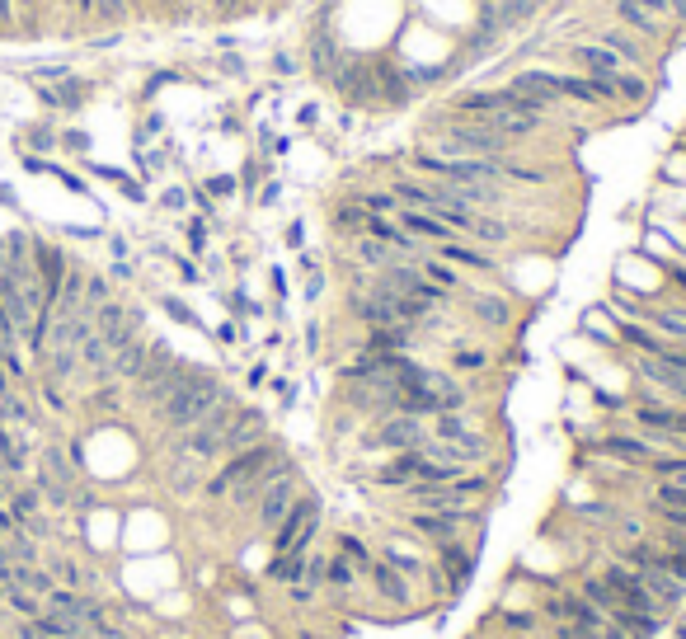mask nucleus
Returning a JSON list of instances; mask_svg holds the SVG:
<instances>
[{
    "label": "nucleus",
    "mask_w": 686,
    "mask_h": 639,
    "mask_svg": "<svg viewBox=\"0 0 686 639\" xmlns=\"http://www.w3.org/2000/svg\"><path fill=\"white\" fill-rule=\"evenodd\" d=\"M466 240H475L484 250H508L517 240V221L503 217V212H475V226H470Z\"/></svg>",
    "instance_id": "obj_22"
},
{
    "label": "nucleus",
    "mask_w": 686,
    "mask_h": 639,
    "mask_svg": "<svg viewBox=\"0 0 686 639\" xmlns=\"http://www.w3.org/2000/svg\"><path fill=\"white\" fill-rule=\"evenodd\" d=\"M217 339L231 348L235 339H245V325H235V320H226V325H217Z\"/></svg>",
    "instance_id": "obj_49"
},
{
    "label": "nucleus",
    "mask_w": 686,
    "mask_h": 639,
    "mask_svg": "<svg viewBox=\"0 0 686 639\" xmlns=\"http://www.w3.org/2000/svg\"><path fill=\"white\" fill-rule=\"evenodd\" d=\"M179 273H184V282H198V268L188 264V259H179Z\"/></svg>",
    "instance_id": "obj_59"
},
{
    "label": "nucleus",
    "mask_w": 686,
    "mask_h": 639,
    "mask_svg": "<svg viewBox=\"0 0 686 639\" xmlns=\"http://www.w3.org/2000/svg\"><path fill=\"white\" fill-rule=\"evenodd\" d=\"M367 583L376 588V597L386 602V607L405 611V616H414V578H405L400 569H390V564L376 560L372 569H367Z\"/></svg>",
    "instance_id": "obj_14"
},
{
    "label": "nucleus",
    "mask_w": 686,
    "mask_h": 639,
    "mask_svg": "<svg viewBox=\"0 0 686 639\" xmlns=\"http://www.w3.org/2000/svg\"><path fill=\"white\" fill-rule=\"evenodd\" d=\"M5 19H15V0H0V24Z\"/></svg>",
    "instance_id": "obj_60"
},
{
    "label": "nucleus",
    "mask_w": 686,
    "mask_h": 639,
    "mask_svg": "<svg viewBox=\"0 0 686 639\" xmlns=\"http://www.w3.org/2000/svg\"><path fill=\"white\" fill-rule=\"evenodd\" d=\"M489 5H494V15H499L503 33H513V29H522V24H531V19L541 15L550 0H489Z\"/></svg>",
    "instance_id": "obj_30"
},
{
    "label": "nucleus",
    "mask_w": 686,
    "mask_h": 639,
    "mask_svg": "<svg viewBox=\"0 0 686 639\" xmlns=\"http://www.w3.org/2000/svg\"><path fill=\"white\" fill-rule=\"evenodd\" d=\"M419 273L433 282V287L452 292V297L466 287V273H461V268H452V264H442V259H433V254H423V259H419Z\"/></svg>",
    "instance_id": "obj_33"
},
{
    "label": "nucleus",
    "mask_w": 686,
    "mask_h": 639,
    "mask_svg": "<svg viewBox=\"0 0 686 639\" xmlns=\"http://www.w3.org/2000/svg\"><path fill=\"white\" fill-rule=\"evenodd\" d=\"M597 43L611 47L616 57H621L625 71H644L649 66V47L635 38V33H625V29H607V33H597Z\"/></svg>",
    "instance_id": "obj_26"
},
{
    "label": "nucleus",
    "mask_w": 686,
    "mask_h": 639,
    "mask_svg": "<svg viewBox=\"0 0 686 639\" xmlns=\"http://www.w3.org/2000/svg\"><path fill=\"white\" fill-rule=\"evenodd\" d=\"M226 306H231V315H240V320H250V315H264V306H254L245 292H226Z\"/></svg>",
    "instance_id": "obj_42"
},
{
    "label": "nucleus",
    "mask_w": 686,
    "mask_h": 639,
    "mask_svg": "<svg viewBox=\"0 0 686 639\" xmlns=\"http://www.w3.org/2000/svg\"><path fill=\"white\" fill-rule=\"evenodd\" d=\"M433 564H437V574L452 583V593H461L470 583V574H475V550H470L466 541H452V546L433 550Z\"/></svg>",
    "instance_id": "obj_19"
},
{
    "label": "nucleus",
    "mask_w": 686,
    "mask_h": 639,
    "mask_svg": "<svg viewBox=\"0 0 686 639\" xmlns=\"http://www.w3.org/2000/svg\"><path fill=\"white\" fill-rule=\"evenodd\" d=\"M264 437H268V414L264 409H254V405H240L235 409V419L226 423V433H221L217 452H221V461H226V456L245 452V447H259Z\"/></svg>",
    "instance_id": "obj_11"
},
{
    "label": "nucleus",
    "mask_w": 686,
    "mask_h": 639,
    "mask_svg": "<svg viewBox=\"0 0 686 639\" xmlns=\"http://www.w3.org/2000/svg\"><path fill=\"white\" fill-rule=\"evenodd\" d=\"M677 437H682V442H686V405L677 409Z\"/></svg>",
    "instance_id": "obj_61"
},
{
    "label": "nucleus",
    "mask_w": 686,
    "mask_h": 639,
    "mask_svg": "<svg viewBox=\"0 0 686 639\" xmlns=\"http://www.w3.org/2000/svg\"><path fill=\"white\" fill-rule=\"evenodd\" d=\"M165 315H174L179 325H198V315L188 311V306H184V301H179V297H165Z\"/></svg>",
    "instance_id": "obj_45"
},
{
    "label": "nucleus",
    "mask_w": 686,
    "mask_h": 639,
    "mask_svg": "<svg viewBox=\"0 0 686 639\" xmlns=\"http://www.w3.org/2000/svg\"><path fill=\"white\" fill-rule=\"evenodd\" d=\"M311 550H315V546H311ZM311 550H292V555H268L264 578H268V583H282V588L301 583V574H306V555H311Z\"/></svg>",
    "instance_id": "obj_31"
},
{
    "label": "nucleus",
    "mask_w": 686,
    "mask_h": 639,
    "mask_svg": "<svg viewBox=\"0 0 686 639\" xmlns=\"http://www.w3.org/2000/svg\"><path fill=\"white\" fill-rule=\"evenodd\" d=\"M320 343H325V329L311 320V325H306V353H320Z\"/></svg>",
    "instance_id": "obj_52"
},
{
    "label": "nucleus",
    "mask_w": 686,
    "mask_h": 639,
    "mask_svg": "<svg viewBox=\"0 0 686 639\" xmlns=\"http://www.w3.org/2000/svg\"><path fill=\"white\" fill-rule=\"evenodd\" d=\"M259 174H264V165H245V174H240V188H254V184H259Z\"/></svg>",
    "instance_id": "obj_57"
},
{
    "label": "nucleus",
    "mask_w": 686,
    "mask_h": 639,
    "mask_svg": "<svg viewBox=\"0 0 686 639\" xmlns=\"http://www.w3.org/2000/svg\"><path fill=\"white\" fill-rule=\"evenodd\" d=\"M640 254H649L658 268H668V264H677L686 250L677 245V240H672V235H663L658 226H649V231H644V240H640Z\"/></svg>",
    "instance_id": "obj_32"
},
{
    "label": "nucleus",
    "mask_w": 686,
    "mask_h": 639,
    "mask_svg": "<svg viewBox=\"0 0 686 639\" xmlns=\"http://www.w3.org/2000/svg\"><path fill=\"white\" fill-rule=\"evenodd\" d=\"M235 188H240V179H235V174H212V179L203 184V193H207V198H231Z\"/></svg>",
    "instance_id": "obj_41"
},
{
    "label": "nucleus",
    "mask_w": 686,
    "mask_h": 639,
    "mask_svg": "<svg viewBox=\"0 0 686 639\" xmlns=\"http://www.w3.org/2000/svg\"><path fill=\"white\" fill-rule=\"evenodd\" d=\"M353 583H358L353 560H343L339 550H334V555H329V564H325V593H353Z\"/></svg>",
    "instance_id": "obj_35"
},
{
    "label": "nucleus",
    "mask_w": 686,
    "mask_h": 639,
    "mask_svg": "<svg viewBox=\"0 0 686 639\" xmlns=\"http://www.w3.org/2000/svg\"><path fill=\"white\" fill-rule=\"evenodd\" d=\"M644 325L654 329V334H663L668 343H686V301H658V306H649V315H644Z\"/></svg>",
    "instance_id": "obj_24"
},
{
    "label": "nucleus",
    "mask_w": 686,
    "mask_h": 639,
    "mask_svg": "<svg viewBox=\"0 0 686 639\" xmlns=\"http://www.w3.org/2000/svg\"><path fill=\"white\" fill-rule=\"evenodd\" d=\"M207 240H212V235H207V221H203V217H193V221H188V250L203 254V250H207Z\"/></svg>",
    "instance_id": "obj_43"
},
{
    "label": "nucleus",
    "mask_w": 686,
    "mask_h": 639,
    "mask_svg": "<svg viewBox=\"0 0 686 639\" xmlns=\"http://www.w3.org/2000/svg\"><path fill=\"white\" fill-rule=\"evenodd\" d=\"M348 259L358 268H367V273H381V268L395 264L400 254L390 250V245H381V240H372V235H358V240H348Z\"/></svg>",
    "instance_id": "obj_28"
},
{
    "label": "nucleus",
    "mask_w": 686,
    "mask_h": 639,
    "mask_svg": "<svg viewBox=\"0 0 686 639\" xmlns=\"http://www.w3.org/2000/svg\"><path fill=\"white\" fill-rule=\"evenodd\" d=\"M268 376H273V372H268V362H254V367H250V376H245V386H250V390H259V386H268Z\"/></svg>",
    "instance_id": "obj_50"
},
{
    "label": "nucleus",
    "mask_w": 686,
    "mask_h": 639,
    "mask_svg": "<svg viewBox=\"0 0 686 639\" xmlns=\"http://www.w3.org/2000/svg\"><path fill=\"white\" fill-rule=\"evenodd\" d=\"M578 334L597 348H621V320L607 311V306H588L578 315Z\"/></svg>",
    "instance_id": "obj_23"
},
{
    "label": "nucleus",
    "mask_w": 686,
    "mask_h": 639,
    "mask_svg": "<svg viewBox=\"0 0 686 639\" xmlns=\"http://www.w3.org/2000/svg\"><path fill=\"white\" fill-rule=\"evenodd\" d=\"M15 5H38V0H15Z\"/></svg>",
    "instance_id": "obj_64"
},
{
    "label": "nucleus",
    "mask_w": 686,
    "mask_h": 639,
    "mask_svg": "<svg viewBox=\"0 0 686 639\" xmlns=\"http://www.w3.org/2000/svg\"><path fill=\"white\" fill-rule=\"evenodd\" d=\"M668 24H672L677 33L686 29V0H668Z\"/></svg>",
    "instance_id": "obj_48"
},
{
    "label": "nucleus",
    "mask_w": 686,
    "mask_h": 639,
    "mask_svg": "<svg viewBox=\"0 0 686 639\" xmlns=\"http://www.w3.org/2000/svg\"><path fill=\"white\" fill-rule=\"evenodd\" d=\"M315 536H320V499L315 494H301L287 517L273 527V555H292V550H311Z\"/></svg>",
    "instance_id": "obj_5"
},
{
    "label": "nucleus",
    "mask_w": 686,
    "mask_h": 639,
    "mask_svg": "<svg viewBox=\"0 0 686 639\" xmlns=\"http://www.w3.org/2000/svg\"><path fill=\"white\" fill-rule=\"evenodd\" d=\"M423 447H414V452H390L381 466H376L372 484L376 489H390V494H405L409 484H419L423 480Z\"/></svg>",
    "instance_id": "obj_13"
},
{
    "label": "nucleus",
    "mask_w": 686,
    "mask_h": 639,
    "mask_svg": "<svg viewBox=\"0 0 686 639\" xmlns=\"http://www.w3.org/2000/svg\"><path fill=\"white\" fill-rule=\"evenodd\" d=\"M654 99V85H649V76L644 71H621L616 76V109H644Z\"/></svg>",
    "instance_id": "obj_29"
},
{
    "label": "nucleus",
    "mask_w": 686,
    "mask_h": 639,
    "mask_svg": "<svg viewBox=\"0 0 686 639\" xmlns=\"http://www.w3.org/2000/svg\"><path fill=\"white\" fill-rule=\"evenodd\" d=\"M588 452L607 456V461H616V466H649V461L658 456V447L644 433H607V437H597Z\"/></svg>",
    "instance_id": "obj_12"
},
{
    "label": "nucleus",
    "mask_w": 686,
    "mask_h": 639,
    "mask_svg": "<svg viewBox=\"0 0 686 639\" xmlns=\"http://www.w3.org/2000/svg\"><path fill=\"white\" fill-rule=\"evenodd\" d=\"M353 198H358L372 217H395V212H400V198H395L390 188H362V193H353Z\"/></svg>",
    "instance_id": "obj_37"
},
{
    "label": "nucleus",
    "mask_w": 686,
    "mask_h": 639,
    "mask_svg": "<svg viewBox=\"0 0 686 639\" xmlns=\"http://www.w3.org/2000/svg\"><path fill=\"white\" fill-rule=\"evenodd\" d=\"M428 254L442 259V264L461 268L466 278H494L499 273V254L475 245V240H442V245H428Z\"/></svg>",
    "instance_id": "obj_8"
},
{
    "label": "nucleus",
    "mask_w": 686,
    "mask_h": 639,
    "mask_svg": "<svg viewBox=\"0 0 686 639\" xmlns=\"http://www.w3.org/2000/svg\"><path fill=\"white\" fill-rule=\"evenodd\" d=\"M287 602H292V607H311L315 593L306 588V583H292V588H287Z\"/></svg>",
    "instance_id": "obj_47"
},
{
    "label": "nucleus",
    "mask_w": 686,
    "mask_h": 639,
    "mask_svg": "<svg viewBox=\"0 0 686 639\" xmlns=\"http://www.w3.org/2000/svg\"><path fill=\"white\" fill-rule=\"evenodd\" d=\"M376 90H381V104L390 109H409L419 85L409 80V66L405 62H390V57H376Z\"/></svg>",
    "instance_id": "obj_15"
},
{
    "label": "nucleus",
    "mask_w": 686,
    "mask_h": 639,
    "mask_svg": "<svg viewBox=\"0 0 686 639\" xmlns=\"http://www.w3.org/2000/svg\"><path fill=\"white\" fill-rule=\"evenodd\" d=\"M489 367H494V353H489V348H475V343L452 339V348H447V372L452 376L470 381V376H484Z\"/></svg>",
    "instance_id": "obj_25"
},
{
    "label": "nucleus",
    "mask_w": 686,
    "mask_h": 639,
    "mask_svg": "<svg viewBox=\"0 0 686 639\" xmlns=\"http://www.w3.org/2000/svg\"><path fill=\"white\" fill-rule=\"evenodd\" d=\"M297 123H301V127H315V123H320V104H301Z\"/></svg>",
    "instance_id": "obj_55"
},
{
    "label": "nucleus",
    "mask_w": 686,
    "mask_h": 639,
    "mask_svg": "<svg viewBox=\"0 0 686 639\" xmlns=\"http://www.w3.org/2000/svg\"><path fill=\"white\" fill-rule=\"evenodd\" d=\"M466 527H484V513H423V508H409L405 513V531L414 541H423L428 550L466 541Z\"/></svg>",
    "instance_id": "obj_4"
},
{
    "label": "nucleus",
    "mask_w": 686,
    "mask_h": 639,
    "mask_svg": "<svg viewBox=\"0 0 686 639\" xmlns=\"http://www.w3.org/2000/svg\"><path fill=\"white\" fill-rule=\"evenodd\" d=\"M428 442V419H414V414H386V419H372V433H367V452H414Z\"/></svg>",
    "instance_id": "obj_6"
},
{
    "label": "nucleus",
    "mask_w": 686,
    "mask_h": 639,
    "mask_svg": "<svg viewBox=\"0 0 686 639\" xmlns=\"http://www.w3.org/2000/svg\"><path fill=\"white\" fill-rule=\"evenodd\" d=\"M221 10H240V0H217Z\"/></svg>",
    "instance_id": "obj_62"
},
{
    "label": "nucleus",
    "mask_w": 686,
    "mask_h": 639,
    "mask_svg": "<svg viewBox=\"0 0 686 639\" xmlns=\"http://www.w3.org/2000/svg\"><path fill=\"white\" fill-rule=\"evenodd\" d=\"M611 287H621V292H630V297L640 301H654L663 287H668V278H663V268L649 259V254H625L621 264H616V282Z\"/></svg>",
    "instance_id": "obj_9"
},
{
    "label": "nucleus",
    "mask_w": 686,
    "mask_h": 639,
    "mask_svg": "<svg viewBox=\"0 0 686 639\" xmlns=\"http://www.w3.org/2000/svg\"><path fill=\"white\" fill-rule=\"evenodd\" d=\"M282 456V442H273V437H264L259 447H245V452H235V456H226L212 475L203 480V499H226L235 484H245V480H254L264 466H273Z\"/></svg>",
    "instance_id": "obj_2"
},
{
    "label": "nucleus",
    "mask_w": 686,
    "mask_h": 639,
    "mask_svg": "<svg viewBox=\"0 0 686 639\" xmlns=\"http://www.w3.org/2000/svg\"><path fill=\"white\" fill-rule=\"evenodd\" d=\"M221 71H226V76H245V57H226Z\"/></svg>",
    "instance_id": "obj_58"
},
{
    "label": "nucleus",
    "mask_w": 686,
    "mask_h": 639,
    "mask_svg": "<svg viewBox=\"0 0 686 639\" xmlns=\"http://www.w3.org/2000/svg\"><path fill=\"white\" fill-rule=\"evenodd\" d=\"M301 71V62L292 57V52H273V76H282V80H292Z\"/></svg>",
    "instance_id": "obj_44"
},
{
    "label": "nucleus",
    "mask_w": 686,
    "mask_h": 639,
    "mask_svg": "<svg viewBox=\"0 0 686 639\" xmlns=\"http://www.w3.org/2000/svg\"><path fill=\"white\" fill-rule=\"evenodd\" d=\"M611 10H616V19H621L625 24V33H635V38H649V43H663V38H672V24L668 19H658L654 10H644L640 0H616V5H611Z\"/></svg>",
    "instance_id": "obj_17"
},
{
    "label": "nucleus",
    "mask_w": 686,
    "mask_h": 639,
    "mask_svg": "<svg viewBox=\"0 0 686 639\" xmlns=\"http://www.w3.org/2000/svg\"><path fill=\"white\" fill-rule=\"evenodd\" d=\"M287 245H292V250L306 245V221H292V226H287Z\"/></svg>",
    "instance_id": "obj_53"
},
{
    "label": "nucleus",
    "mask_w": 686,
    "mask_h": 639,
    "mask_svg": "<svg viewBox=\"0 0 686 639\" xmlns=\"http://www.w3.org/2000/svg\"><path fill=\"white\" fill-rule=\"evenodd\" d=\"M663 184L686 188V146H677V151L663 160Z\"/></svg>",
    "instance_id": "obj_40"
},
{
    "label": "nucleus",
    "mask_w": 686,
    "mask_h": 639,
    "mask_svg": "<svg viewBox=\"0 0 686 639\" xmlns=\"http://www.w3.org/2000/svg\"><path fill=\"white\" fill-rule=\"evenodd\" d=\"M320 297H325V268H315V273H306V301L315 306Z\"/></svg>",
    "instance_id": "obj_46"
},
{
    "label": "nucleus",
    "mask_w": 686,
    "mask_h": 639,
    "mask_svg": "<svg viewBox=\"0 0 686 639\" xmlns=\"http://www.w3.org/2000/svg\"><path fill=\"white\" fill-rule=\"evenodd\" d=\"M278 198H282V184H278V179H273V184H264V188H259V203H264V207H273V203H278Z\"/></svg>",
    "instance_id": "obj_54"
},
{
    "label": "nucleus",
    "mask_w": 686,
    "mask_h": 639,
    "mask_svg": "<svg viewBox=\"0 0 686 639\" xmlns=\"http://www.w3.org/2000/svg\"><path fill=\"white\" fill-rule=\"evenodd\" d=\"M480 433H484V423H480V414H475V405L428 419V437H437V442H466V437H480Z\"/></svg>",
    "instance_id": "obj_21"
},
{
    "label": "nucleus",
    "mask_w": 686,
    "mask_h": 639,
    "mask_svg": "<svg viewBox=\"0 0 686 639\" xmlns=\"http://www.w3.org/2000/svg\"><path fill=\"white\" fill-rule=\"evenodd\" d=\"M461 311H466L480 329H489V334L513 329V301L503 297V292H484L475 282H466V306H461Z\"/></svg>",
    "instance_id": "obj_10"
},
{
    "label": "nucleus",
    "mask_w": 686,
    "mask_h": 639,
    "mask_svg": "<svg viewBox=\"0 0 686 639\" xmlns=\"http://www.w3.org/2000/svg\"><path fill=\"white\" fill-rule=\"evenodd\" d=\"M414 348H419V329L414 325H376L358 343V353H414Z\"/></svg>",
    "instance_id": "obj_20"
},
{
    "label": "nucleus",
    "mask_w": 686,
    "mask_h": 639,
    "mask_svg": "<svg viewBox=\"0 0 686 639\" xmlns=\"http://www.w3.org/2000/svg\"><path fill=\"white\" fill-rule=\"evenodd\" d=\"M334 550H339L343 560H353V569H358V574H367V569L376 564L372 546H367L362 536H353V531H339V546H334Z\"/></svg>",
    "instance_id": "obj_36"
},
{
    "label": "nucleus",
    "mask_w": 686,
    "mask_h": 639,
    "mask_svg": "<svg viewBox=\"0 0 686 639\" xmlns=\"http://www.w3.org/2000/svg\"><path fill=\"white\" fill-rule=\"evenodd\" d=\"M329 90L339 94L348 109H376L381 90H376V57L372 52H343L339 71L329 80Z\"/></svg>",
    "instance_id": "obj_3"
},
{
    "label": "nucleus",
    "mask_w": 686,
    "mask_h": 639,
    "mask_svg": "<svg viewBox=\"0 0 686 639\" xmlns=\"http://www.w3.org/2000/svg\"><path fill=\"white\" fill-rule=\"evenodd\" d=\"M268 282H273V297H278V315H282V297H287V273H282V268H273V273H268Z\"/></svg>",
    "instance_id": "obj_51"
},
{
    "label": "nucleus",
    "mask_w": 686,
    "mask_h": 639,
    "mask_svg": "<svg viewBox=\"0 0 686 639\" xmlns=\"http://www.w3.org/2000/svg\"><path fill=\"white\" fill-rule=\"evenodd\" d=\"M184 203H188L184 188H170V193H165V207H170V212H184Z\"/></svg>",
    "instance_id": "obj_56"
},
{
    "label": "nucleus",
    "mask_w": 686,
    "mask_h": 639,
    "mask_svg": "<svg viewBox=\"0 0 686 639\" xmlns=\"http://www.w3.org/2000/svg\"><path fill=\"white\" fill-rule=\"evenodd\" d=\"M297 499H301V470L287 466L278 480L264 489V499L254 503V522H259V531H264V536H273V527L287 517V508H292Z\"/></svg>",
    "instance_id": "obj_7"
},
{
    "label": "nucleus",
    "mask_w": 686,
    "mask_h": 639,
    "mask_svg": "<svg viewBox=\"0 0 686 639\" xmlns=\"http://www.w3.org/2000/svg\"><path fill=\"white\" fill-rule=\"evenodd\" d=\"M569 62H574L578 76H621L625 71L621 57H616L611 47H602L597 38H588V43H569Z\"/></svg>",
    "instance_id": "obj_18"
},
{
    "label": "nucleus",
    "mask_w": 686,
    "mask_h": 639,
    "mask_svg": "<svg viewBox=\"0 0 686 639\" xmlns=\"http://www.w3.org/2000/svg\"><path fill=\"white\" fill-rule=\"evenodd\" d=\"M499 621L513 635H531V630H541V611H499Z\"/></svg>",
    "instance_id": "obj_38"
},
{
    "label": "nucleus",
    "mask_w": 686,
    "mask_h": 639,
    "mask_svg": "<svg viewBox=\"0 0 686 639\" xmlns=\"http://www.w3.org/2000/svg\"><path fill=\"white\" fill-rule=\"evenodd\" d=\"M508 85H513V90L522 94V99H527V104L541 113V118H550V113L564 104L560 94H555V85H550V71H546V66H527V71H517Z\"/></svg>",
    "instance_id": "obj_16"
},
{
    "label": "nucleus",
    "mask_w": 686,
    "mask_h": 639,
    "mask_svg": "<svg viewBox=\"0 0 686 639\" xmlns=\"http://www.w3.org/2000/svg\"><path fill=\"white\" fill-rule=\"evenodd\" d=\"M677 639H686V625H677Z\"/></svg>",
    "instance_id": "obj_63"
},
{
    "label": "nucleus",
    "mask_w": 686,
    "mask_h": 639,
    "mask_svg": "<svg viewBox=\"0 0 686 639\" xmlns=\"http://www.w3.org/2000/svg\"><path fill=\"white\" fill-rule=\"evenodd\" d=\"M226 390H231V386H226L217 372H203V367H193V372L184 376V386L174 390V395L156 409V414H160V423H165V428L179 437V433H188V428H198V423H203L207 414L221 405V395H226Z\"/></svg>",
    "instance_id": "obj_1"
},
{
    "label": "nucleus",
    "mask_w": 686,
    "mask_h": 639,
    "mask_svg": "<svg viewBox=\"0 0 686 639\" xmlns=\"http://www.w3.org/2000/svg\"><path fill=\"white\" fill-rule=\"evenodd\" d=\"M329 231L339 235V240H358L362 231H367V207L348 193V198H339L334 203V212H329Z\"/></svg>",
    "instance_id": "obj_27"
},
{
    "label": "nucleus",
    "mask_w": 686,
    "mask_h": 639,
    "mask_svg": "<svg viewBox=\"0 0 686 639\" xmlns=\"http://www.w3.org/2000/svg\"><path fill=\"white\" fill-rule=\"evenodd\" d=\"M325 564H329L325 550H311V555H306V574H301V583H306L311 593H325Z\"/></svg>",
    "instance_id": "obj_39"
},
{
    "label": "nucleus",
    "mask_w": 686,
    "mask_h": 639,
    "mask_svg": "<svg viewBox=\"0 0 686 639\" xmlns=\"http://www.w3.org/2000/svg\"><path fill=\"white\" fill-rule=\"evenodd\" d=\"M649 569H663V574H672L677 583H686V546H658L654 536H649Z\"/></svg>",
    "instance_id": "obj_34"
}]
</instances>
